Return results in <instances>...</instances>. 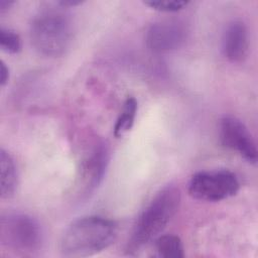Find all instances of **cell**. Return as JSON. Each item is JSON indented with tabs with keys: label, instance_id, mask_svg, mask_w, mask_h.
<instances>
[{
	"label": "cell",
	"instance_id": "obj_1",
	"mask_svg": "<svg viewBox=\"0 0 258 258\" xmlns=\"http://www.w3.org/2000/svg\"><path fill=\"white\" fill-rule=\"evenodd\" d=\"M118 233L114 221L87 216L74 221L63 232L59 251L66 257H86L102 252L116 240Z\"/></svg>",
	"mask_w": 258,
	"mask_h": 258
},
{
	"label": "cell",
	"instance_id": "obj_2",
	"mask_svg": "<svg viewBox=\"0 0 258 258\" xmlns=\"http://www.w3.org/2000/svg\"><path fill=\"white\" fill-rule=\"evenodd\" d=\"M180 204V191L174 184L160 189L134 225L128 241L127 252H137L148 242L156 239L176 214Z\"/></svg>",
	"mask_w": 258,
	"mask_h": 258
},
{
	"label": "cell",
	"instance_id": "obj_3",
	"mask_svg": "<svg viewBox=\"0 0 258 258\" xmlns=\"http://www.w3.org/2000/svg\"><path fill=\"white\" fill-rule=\"evenodd\" d=\"M73 37V23L61 9L40 10L30 24V39L34 48L42 55H62L70 47Z\"/></svg>",
	"mask_w": 258,
	"mask_h": 258
},
{
	"label": "cell",
	"instance_id": "obj_4",
	"mask_svg": "<svg viewBox=\"0 0 258 258\" xmlns=\"http://www.w3.org/2000/svg\"><path fill=\"white\" fill-rule=\"evenodd\" d=\"M43 241L39 223L23 213H5L0 219L1 245L24 254L38 251Z\"/></svg>",
	"mask_w": 258,
	"mask_h": 258
},
{
	"label": "cell",
	"instance_id": "obj_5",
	"mask_svg": "<svg viewBox=\"0 0 258 258\" xmlns=\"http://www.w3.org/2000/svg\"><path fill=\"white\" fill-rule=\"evenodd\" d=\"M240 188L237 175L227 169L195 173L187 190L191 198L203 202H220L235 196Z\"/></svg>",
	"mask_w": 258,
	"mask_h": 258
},
{
	"label": "cell",
	"instance_id": "obj_6",
	"mask_svg": "<svg viewBox=\"0 0 258 258\" xmlns=\"http://www.w3.org/2000/svg\"><path fill=\"white\" fill-rule=\"evenodd\" d=\"M220 139L225 147L238 152L249 163H257L256 143L246 125L238 118L224 116L221 119Z\"/></svg>",
	"mask_w": 258,
	"mask_h": 258
},
{
	"label": "cell",
	"instance_id": "obj_7",
	"mask_svg": "<svg viewBox=\"0 0 258 258\" xmlns=\"http://www.w3.org/2000/svg\"><path fill=\"white\" fill-rule=\"evenodd\" d=\"M187 37V28L179 20H161L149 26L145 41L155 53H164L179 48Z\"/></svg>",
	"mask_w": 258,
	"mask_h": 258
},
{
	"label": "cell",
	"instance_id": "obj_8",
	"mask_svg": "<svg viewBox=\"0 0 258 258\" xmlns=\"http://www.w3.org/2000/svg\"><path fill=\"white\" fill-rule=\"evenodd\" d=\"M109 162V150L104 142L98 143L90 155L84 160L81 177L85 183L86 191L94 190L103 180Z\"/></svg>",
	"mask_w": 258,
	"mask_h": 258
},
{
	"label": "cell",
	"instance_id": "obj_9",
	"mask_svg": "<svg viewBox=\"0 0 258 258\" xmlns=\"http://www.w3.org/2000/svg\"><path fill=\"white\" fill-rule=\"evenodd\" d=\"M248 30L242 20L231 21L223 34L222 49L225 57L232 62L242 61L248 52Z\"/></svg>",
	"mask_w": 258,
	"mask_h": 258
},
{
	"label": "cell",
	"instance_id": "obj_10",
	"mask_svg": "<svg viewBox=\"0 0 258 258\" xmlns=\"http://www.w3.org/2000/svg\"><path fill=\"white\" fill-rule=\"evenodd\" d=\"M18 174L13 157L4 148L0 149V195L2 199L11 198L17 188Z\"/></svg>",
	"mask_w": 258,
	"mask_h": 258
},
{
	"label": "cell",
	"instance_id": "obj_11",
	"mask_svg": "<svg viewBox=\"0 0 258 258\" xmlns=\"http://www.w3.org/2000/svg\"><path fill=\"white\" fill-rule=\"evenodd\" d=\"M137 113V101L133 97H128L123 104L120 115L114 126V136L119 138L127 133L133 126Z\"/></svg>",
	"mask_w": 258,
	"mask_h": 258
},
{
	"label": "cell",
	"instance_id": "obj_12",
	"mask_svg": "<svg viewBox=\"0 0 258 258\" xmlns=\"http://www.w3.org/2000/svg\"><path fill=\"white\" fill-rule=\"evenodd\" d=\"M155 251L157 256L163 258H182L184 256L182 242L175 235L158 236L155 239Z\"/></svg>",
	"mask_w": 258,
	"mask_h": 258
},
{
	"label": "cell",
	"instance_id": "obj_13",
	"mask_svg": "<svg viewBox=\"0 0 258 258\" xmlns=\"http://www.w3.org/2000/svg\"><path fill=\"white\" fill-rule=\"evenodd\" d=\"M0 47L8 53H18L21 50V38L13 30L5 27L0 28Z\"/></svg>",
	"mask_w": 258,
	"mask_h": 258
},
{
	"label": "cell",
	"instance_id": "obj_14",
	"mask_svg": "<svg viewBox=\"0 0 258 258\" xmlns=\"http://www.w3.org/2000/svg\"><path fill=\"white\" fill-rule=\"evenodd\" d=\"M143 4L160 12H176L185 8L189 2L184 0H147Z\"/></svg>",
	"mask_w": 258,
	"mask_h": 258
},
{
	"label": "cell",
	"instance_id": "obj_15",
	"mask_svg": "<svg viewBox=\"0 0 258 258\" xmlns=\"http://www.w3.org/2000/svg\"><path fill=\"white\" fill-rule=\"evenodd\" d=\"M9 80V69L6 66V63L1 60L0 61V85L1 87H4Z\"/></svg>",
	"mask_w": 258,
	"mask_h": 258
},
{
	"label": "cell",
	"instance_id": "obj_16",
	"mask_svg": "<svg viewBox=\"0 0 258 258\" xmlns=\"http://www.w3.org/2000/svg\"><path fill=\"white\" fill-rule=\"evenodd\" d=\"M83 3H84V1H81V0H60V1L56 2V4L59 5L61 8L75 7V6L81 5Z\"/></svg>",
	"mask_w": 258,
	"mask_h": 258
},
{
	"label": "cell",
	"instance_id": "obj_17",
	"mask_svg": "<svg viewBox=\"0 0 258 258\" xmlns=\"http://www.w3.org/2000/svg\"><path fill=\"white\" fill-rule=\"evenodd\" d=\"M15 2L12 0H0V13H4L7 11Z\"/></svg>",
	"mask_w": 258,
	"mask_h": 258
}]
</instances>
